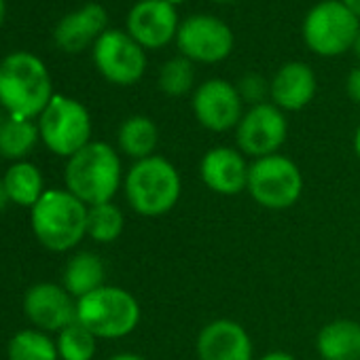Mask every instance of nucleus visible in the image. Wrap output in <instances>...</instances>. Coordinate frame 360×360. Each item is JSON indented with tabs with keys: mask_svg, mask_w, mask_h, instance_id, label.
<instances>
[{
	"mask_svg": "<svg viewBox=\"0 0 360 360\" xmlns=\"http://www.w3.org/2000/svg\"><path fill=\"white\" fill-rule=\"evenodd\" d=\"M51 98L49 72L37 56L18 51L0 62V104L11 117L32 119L43 115Z\"/></svg>",
	"mask_w": 360,
	"mask_h": 360,
	"instance_id": "1",
	"label": "nucleus"
},
{
	"mask_svg": "<svg viewBox=\"0 0 360 360\" xmlns=\"http://www.w3.org/2000/svg\"><path fill=\"white\" fill-rule=\"evenodd\" d=\"M121 187V159L106 142H89L68 159L66 191L85 206L112 202Z\"/></svg>",
	"mask_w": 360,
	"mask_h": 360,
	"instance_id": "2",
	"label": "nucleus"
},
{
	"mask_svg": "<svg viewBox=\"0 0 360 360\" xmlns=\"http://www.w3.org/2000/svg\"><path fill=\"white\" fill-rule=\"evenodd\" d=\"M183 193V180L172 161L161 155L140 159L125 176V198L142 217H163L174 210Z\"/></svg>",
	"mask_w": 360,
	"mask_h": 360,
	"instance_id": "3",
	"label": "nucleus"
},
{
	"mask_svg": "<svg viewBox=\"0 0 360 360\" xmlns=\"http://www.w3.org/2000/svg\"><path fill=\"white\" fill-rule=\"evenodd\" d=\"M87 210L89 208L70 191H45L32 208L34 236L45 248L66 252L87 236Z\"/></svg>",
	"mask_w": 360,
	"mask_h": 360,
	"instance_id": "4",
	"label": "nucleus"
},
{
	"mask_svg": "<svg viewBox=\"0 0 360 360\" xmlns=\"http://www.w3.org/2000/svg\"><path fill=\"white\" fill-rule=\"evenodd\" d=\"M77 320L98 339H119L140 322L138 299L119 286H102L77 301Z\"/></svg>",
	"mask_w": 360,
	"mask_h": 360,
	"instance_id": "5",
	"label": "nucleus"
},
{
	"mask_svg": "<svg viewBox=\"0 0 360 360\" xmlns=\"http://www.w3.org/2000/svg\"><path fill=\"white\" fill-rule=\"evenodd\" d=\"M360 34V20L341 0H322L314 5L301 26L305 47L320 58H337L352 51Z\"/></svg>",
	"mask_w": 360,
	"mask_h": 360,
	"instance_id": "6",
	"label": "nucleus"
},
{
	"mask_svg": "<svg viewBox=\"0 0 360 360\" xmlns=\"http://www.w3.org/2000/svg\"><path fill=\"white\" fill-rule=\"evenodd\" d=\"M246 191L265 210H288L301 200L303 174L290 157H261L250 163Z\"/></svg>",
	"mask_w": 360,
	"mask_h": 360,
	"instance_id": "7",
	"label": "nucleus"
},
{
	"mask_svg": "<svg viewBox=\"0 0 360 360\" xmlns=\"http://www.w3.org/2000/svg\"><path fill=\"white\" fill-rule=\"evenodd\" d=\"M39 131L51 153L70 159L91 142V117L81 102L68 96H53L41 115Z\"/></svg>",
	"mask_w": 360,
	"mask_h": 360,
	"instance_id": "8",
	"label": "nucleus"
},
{
	"mask_svg": "<svg viewBox=\"0 0 360 360\" xmlns=\"http://www.w3.org/2000/svg\"><path fill=\"white\" fill-rule=\"evenodd\" d=\"M176 45L193 64H219L233 51L236 37L227 22L214 15H191L180 22Z\"/></svg>",
	"mask_w": 360,
	"mask_h": 360,
	"instance_id": "9",
	"label": "nucleus"
},
{
	"mask_svg": "<svg viewBox=\"0 0 360 360\" xmlns=\"http://www.w3.org/2000/svg\"><path fill=\"white\" fill-rule=\"evenodd\" d=\"M146 49L127 32L106 30L94 45V62L100 75L121 87L138 83L146 72Z\"/></svg>",
	"mask_w": 360,
	"mask_h": 360,
	"instance_id": "10",
	"label": "nucleus"
},
{
	"mask_svg": "<svg viewBox=\"0 0 360 360\" xmlns=\"http://www.w3.org/2000/svg\"><path fill=\"white\" fill-rule=\"evenodd\" d=\"M288 136V121L284 110L271 102L248 106L236 127V142L244 155L255 159L276 155Z\"/></svg>",
	"mask_w": 360,
	"mask_h": 360,
	"instance_id": "11",
	"label": "nucleus"
},
{
	"mask_svg": "<svg viewBox=\"0 0 360 360\" xmlns=\"http://www.w3.org/2000/svg\"><path fill=\"white\" fill-rule=\"evenodd\" d=\"M193 115L210 131L236 129L244 117V100L238 87L225 79H208L193 91Z\"/></svg>",
	"mask_w": 360,
	"mask_h": 360,
	"instance_id": "12",
	"label": "nucleus"
},
{
	"mask_svg": "<svg viewBox=\"0 0 360 360\" xmlns=\"http://www.w3.org/2000/svg\"><path fill=\"white\" fill-rule=\"evenodd\" d=\"M180 20L165 0H138L127 13V34L142 49H163L176 41Z\"/></svg>",
	"mask_w": 360,
	"mask_h": 360,
	"instance_id": "13",
	"label": "nucleus"
},
{
	"mask_svg": "<svg viewBox=\"0 0 360 360\" xmlns=\"http://www.w3.org/2000/svg\"><path fill=\"white\" fill-rule=\"evenodd\" d=\"M248 169L250 165L244 159L240 148L214 146L200 161L202 183L217 195H238L248 187Z\"/></svg>",
	"mask_w": 360,
	"mask_h": 360,
	"instance_id": "14",
	"label": "nucleus"
},
{
	"mask_svg": "<svg viewBox=\"0 0 360 360\" xmlns=\"http://www.w3.org/2000/svg\"><path fill=\"white\" fill-rule=\"evenodd\" d=\"M198 360H252L255 345L248 330L229 318L208 322L198 335Z\"/></svg>",
	"mask_w": 360,
	"mask_h": 360,
	"instance_id": "15",
	"label": "nucleus"
},
{
	"mask_svg": "<svg viewBox=\"0 0 360 360\" xmlns=\"http://www.w3.org/2000/svg\"><path fill=\"white\" fill-rule=\"evenodd\" d=\"M26 316L45 330H62L77 322V303L72 295L58 284H37L24 299Z\"/></svg>",
	"mask_w": 360,
	"mask_h": 360,
	"instance_id": "16",
	"label": "nucleus"
},
{
	"mask_svg": "<svg viewBox=\"0 0 360 360\" xmlns=\"http://www.w3.org/2000/svg\"><path fill=\"white\" fill-rule=\"evenodd\" d=\"M318 81L311 66L303 62H286L269 81V98L284 112L303 110L316 96Z\"/></svg>",
	"mask_w": 360,
	"mask_h": 360,
	"instance_id": "17",
	"label": "nucleus"
},
{
	"mask_svg": "<svg viewBox=\"0 0 360 360\" xmlns=\"http://www.w3.org/2000/svg\"><path fill=\"white\" fill-rule=\"evenodd\" d=\"M106 24H108L106 9L98 3H87L58 22L53 30L56 45L70 53L83 51L89 45H96V41L108 30Z\"/></svg>",
	"mask_w": 360,
	"mask_h": 360,
	"instance_id": "18",
	"label": "nucleus"
},
{
	"mask_svg": "<svg viewBox=\"0 0 360 360\" xmlns=\"http://www.w3.org/2000/svg\"><path fill=\"white\" fill-rule=\"evenodd\" d=\"M316 349L322 360H360V324L349 318L324 324L318 330Z\"/></svg>",
	"mask_w": 360,
	"mask_h": 360,
	"instance_id": "19",
	"label": "nucleus"
},
{
	"mask_svg": "<svg viewBox=\"0 0 360 360\" xmlns=\"http://www.w3.org/2000/svg\"><path fill=\"white\" fill-rule=\"evenodd\" d=\"M117 140H119V148L127 157L140 161V159L155 155V148L159 142V129L150 117L134 115L121 123Z\"/></svg>",
	"mask_w": 360,
	"mask_h": 360,
	"instance_id": "20",
	"label": "nucleus"
},
{
	"mask_svg": "<svg viewBox=\"0 0 360 360\" xmlns=\"http://www.w3.org/2000/svg\"><path fill=\"white\" fill-rule=\"evenodd\" d=\"M104 263L91 252L75 255L64 269V288L79 299L104 286Z\"/></svg>",
	"mask_w": 360,
	"mask_h": 360,
	"instance_id": "21",
	"label": "nucleus"
},
{
	"mask_svg": "<svg viewBox=\"0 0 360 360\" xmlns=\"http://www.w3.org/2000/svg\"><path fill=\"white\" fill-rule=\"evenodd\" d=\"M3 183L7 187V193L13 204L18 206H30L34 208L37 202L43 198V176L37 165L20 161L11 165L3 178Z\"/></svg>",
	"mask_w": 360,
	"mask_h": 360,
	"instance_id": "22",
	"label": "nucleus"
},
{
	"mask_svg": "<svg viewBox=\"0 0 360 360\" xmlns=\"http://www.w3.org/2000/svg\"><path fill=\"white\" fill-rule=\"evenodd\" d=\"M39 136L41 131L30 119L9 117L0 123V155L7 159H22L32 150Z\"/></svg>",
	"mask_w": 360,
	"mask_h": 360,
	"instance_id": "23",
	"label": "nucleus"
},
{
	"mask_svg": "<svg viewBox=\"0 0 360 360\" xmlns=\"http://www.w3.org/2000/svg\"><path fill=\"white\" fill-rule=\"evenodd\" d=\"M159 89L167 96V98H183L189 91H193L195 85V66L191 60H187L185 56H176L169 58L161 70H159Z\"/></svg>",
	"mask_w": 360,
	"mask_h": 360,
	"instance_id": "24",
	"label": "nucleus"
},
{
	"mask_svg": "<svg viewBox=\"0 0 360 360\" xmlns=\"http://www.w3.org/2000/svg\"><path fill=\"white\" fill-rule=\"evenodd\" d=\"M123 212L112 202L89 206L87 210V236L100 244H110L119 240V236L123 233Z\"/></svg>",
	"mask_w": 360,
	"mask_h": 360,
	"instance_id": "25",
	"label": "nucleus"
},
{
	"mask_svg": "<svg viewBox=\"0 0 360 360\" xmlns=\"http://www.w3.org/2000/svg\"><path fill=\"white\" fill-rule=\"evenodd\" d=\"M58 345L45 333L22 330L9 343V360H58Z\"/></svg>",
	"mask_w": 360,
	"mask_h": 360,
	"instance_id": "26",
	"label": "nucleus"
},
{
	"mask_svg": "<svg viewBox=\"0 0 360 360\" xmlns=\"http://www.w3.org/2000/svg\"><path fill=\"white\" fill-rule=\"evenodd\" d=\"M96 335L85 328L79 320L60 330L56 341L62 360H91L96 354Z\"/></svg>",
	"mask_w": 360,
	"mask_h": 360,
	"instance_id": "27",
	"label": "nucleus"
},
{
	"mask_svg": "<svg viewBox=\"0 0 360 360\" xmlns=\"http://www.w3.org/2000/svg\"><path fill=\"white\" fill-rule=\"evenodd\" d=\"M236 87H238L244 104H250V106L263 104L269 98V81L263 75H259V72H246L236 83Z\"/></svg>",
	"mask_w": 360,
	"mask_h": 360,
	"instance_id": "28",
	"label": "nucleus"
},
{
	"mask_svg": "<svg viewBox=\"0 0 360 360\" xmlns=\"http://www.w3.org/2000/svg\"><path fill=\"white\" fill-rule=\"evenodd\" d=\"M345 91L354 104H360V66L352 68L345 79Z\"/></svg>",
	"mask_w": 360,
	"mask_h": 360,
	"instance_id": "29",
	"label": "nucleus"
},
{
	"mask_svg": "<svg viewBox=\"0 0 360 360\" xmlns=\"http://www.w3.org/2000/svg\"><path fill=\"white\" fill-rule=\"evenodd\" d=\"M259 360H297L292 354H288V352H282V349H274V352H267V354H263Z\"/></svg>",
	"mask_w": 360,
	"mask_h": 360,
	"instance_id": "30",
	"label": "nucleus"
},
{
	"mask_svg": "<svg viewBox=\"0 0 360 360\" xmlns=\"http://www.w3.org/2000/svg\"><path fill=\"white\" fill-rule=\"evenodd\" d=\"M9 202H11V198H9V193H7V187H5L3 180H0V212H3V210L7 208Z\"/></svg>",
	"mask_w": 360,
	"mask_h": 360,
	"instance_id": "31",
	"label": "nucleus"
},
{
	"mask_svg": "<svg viewBox=\"0 0 360 360\" xmlns=\"http://www.w3.org/2000/svg\"><path fill=\"white\" fill-rule=\"evenodd\" d=\"M341 3H343V5H345V7H347L356 18H358V20H360V0H341Z\"/></svg>",
	"mask_w": 360,
	"mask_h": 360,
	"instance_id": "32",
	"label": "nucleus"
},
{
	"mask_svg": "<svg viewBox=\"0 0 360 360\" xmlns=\"http://www.w3.org/2000/svg\"><path fill=\"white\" fill-rule=\"evenodd\" d=\"M110 360H146V358H142V356H138V354H117V356H112Z\"/></svg>",
	"mask_w": 360,
	"mask_h": 360,
	"instance_id": "33",
	"label": "nucleus"
},
{
	"mask_svg": "<svg viewBox=\"0 0 360 360\" xmlns=\"http://www.w3.org/2000/svg\"><path fill=\"white\" fill-rule=\"evenodd\" d=\"M354 153L360 161V125L356 127V134H354Z\"/></svg>",
	"mask_w": 360,
	"mask_h": 360,
	"instance_id": "34",
	"label": "nucleus"
},
{
	"mask_svg": "<svg viewBox=\"0 0 360 360\" xmlns=\"http://www.w3.org/2000/svg\"><path fill=\"white\" fill-rule=\"evenodd\" d=\"M352 51H354L356 58L360 60V34H358V39H356V43H354V47H352Z\"/></svg>",
	"mask_w": 360,
	"mask_h": 360,
	"instance_id": "35",
	"label": "nucleus"
},
{
	"mask_svg": "<svg viewBox=\"0 0 360 360\" xmlns=\"http://www.w3.org/2000/svg\"><path fill=\"white\" fill-rule=\"evenodd\" d=\"M5 9H7V7H5V0H0V22L5 20Z\"/></svg>",
	"mask_w": 360,
	"mask_h": 360,
	"instance_id": "36",
	"label": "nucleus"
},
{
	"mask_svg": "<svg viewBox=\"0 0 360 360\" xmlns=\"http://www.w3.org/2000/svg\"><path fill=\"white\" fill-rule=\"evenodd\" d=\"M165 3H169L172 7H178V5H185L187 0H165Z\"/></svg>",
	"mask_w": 360,
	"mask_h": 360,
	"instance_id": "37",
	"label": "nucleus"
},
{
	"mask_svg": "<svg viewBox=\"0 0 360 360\" xmlns=\"http://www.w3.org/2000/svg\"><path fill=\"white\" fill-rule=\"evenodd\" d=\"M212 3H233V0H212Z\"/></svg>",
	"mask_w": 360,
	"mask_h": 360,
	"instance_id": "38",
	"label": "nucleus"
}]
</instances>
